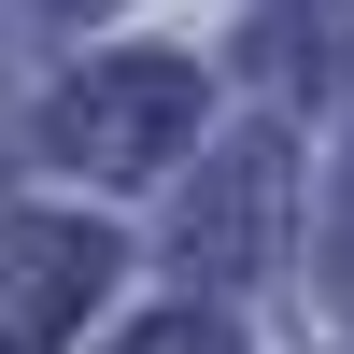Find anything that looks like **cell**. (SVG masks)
<instances>
[{"label": "cell", "mask_w": 354, "mask_h": 354, "mask_svg": "<svg viewBox=\"0 0 354 354\" xmlns=\"http://www.w3.org/2000/svg\"><path fill=\"white\" fill-rule=\"evenodd\" d=\"M198 128V71L185 57H100V71L57 100V156L71 170H170V142Z\"/></svg>", "instance_id": "obj_1"}, {"label": "cell", "mask_w": 354, "mask_h": 354, "mask_svg": "<svg viewBox=\"0 0 354 354\" xmlns=\"http://www.w3.org/2000/svg\"><path fill=\"white\" fill-rule=\"evenodd\" d=\"M100 283H113V241H100V227H71V213H15V227H0V354L71 340Z\"/></svg>", "instance_id": "obj_2"}, {"label": "cell", "mask_w": 354, "mask_h": 354, "mask_svg": "<svg viewBox=\"0 0 354 354\" xmlns=\"http://www.w3.org/2000/svg\"><path fill=\"white\" fill-rule=\"evenodd\" d=\"M283 128H241L213 170H198V198H185V255L198 270H270V241H283Z\"/></svg>", "instance_id": "obj_3"}, {"label": "cell", "mask_w": 354, "mask_h": 354, "mask_svg": "<svg viewBox=\"0 0 354 354\" xmlns=\"http://www.w3.org/2000/svg\"><path fill=\"white\" fill-rule=\"evenodd\" d=\"M128 354H241V340H227V326H198V312H156Z\"/></svg>", "instance_id": "obj_4"}]
</instances>
